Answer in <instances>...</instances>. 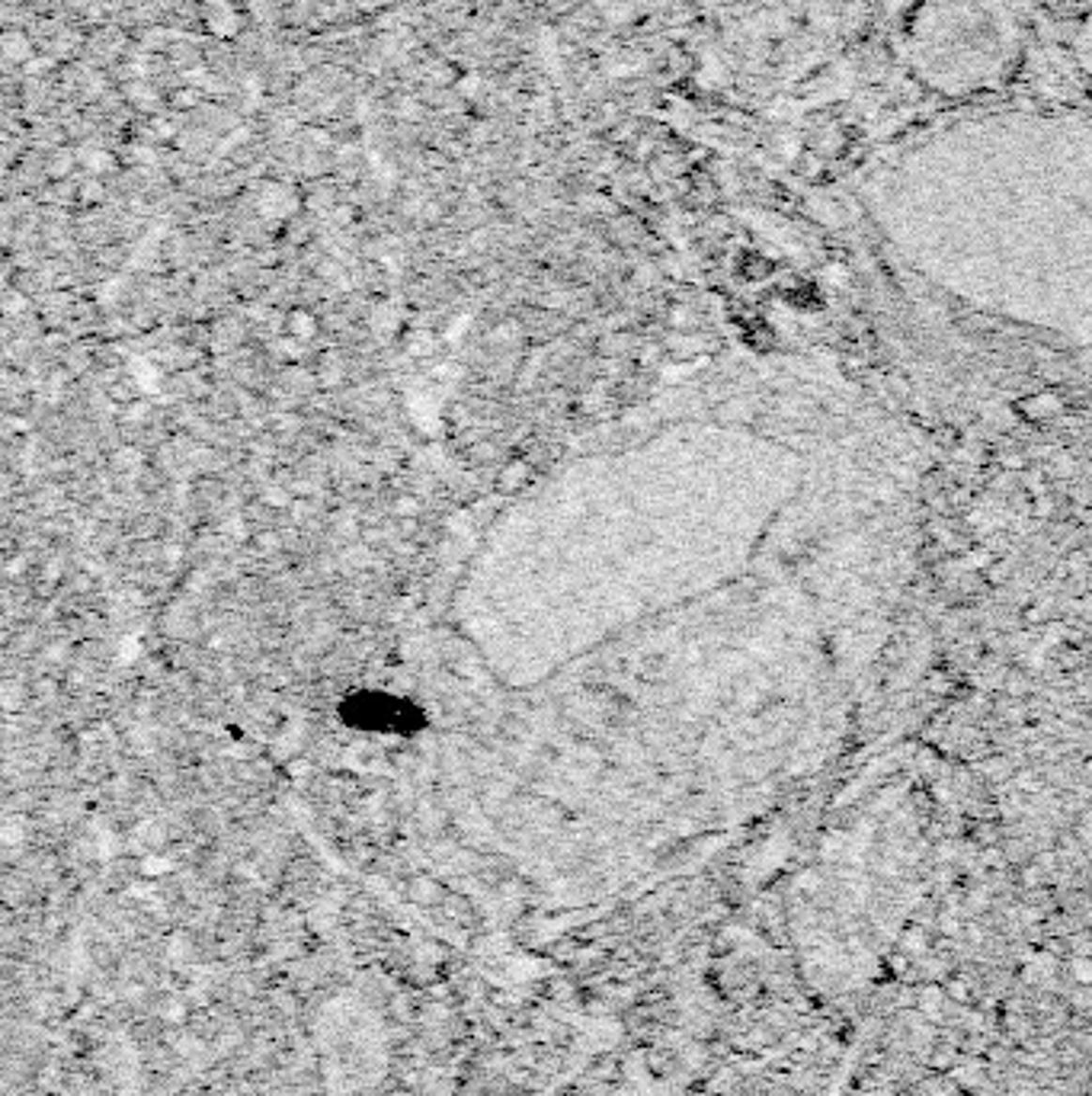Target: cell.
Instances as JSON below:
<instances>
[{"label":"cell","mask_w":1092,"mask_h":1096,"mask_svg":"<svg viewBox=\"0 0 1092 1096\" xmlns=\"http://www.w3.org/2000/svg\"><path fill=\"white\" fill-rule=\"evenodd\" d=\"M1080 55H1083V61H1086V68L1092 74V23H1089L1086 33H1083V39H1080Z\"/></svg>","instance_id":"8"},{"label":"cell","mask_w":1092,"mask_h":1096,"mask_svg":"<svg viewBox=\"0 0 1092 1096\" xmlns=\"http://www.w3.org/2000/svg\"><path fill=\"white\" fill-rule=\"evenodd\" d=\"M397 116H404V119H417L420 116L417 100H401V103H397Z\"/></svg>","instance_id":"10"},{"label":"cell","mask_w":1092,"mask_h":1096,"mask_svg":"<svg viewBox=\"0 0 1092 1096\" xmlns=\"http://www.w3.org/2000/svg\"><path fill=\"white\" fill-rule=\"evenodd\" d=\"M52 61L49 58H38V61H26V74H38V71H45V68H49Z\"/></svg>","instance_id":"12"},{"label":"cell","mask_w":1092,"mask_h":1096,"mask_svg":"<svg viewBox=\"0 0 1092 1096\" xmlns=\"http://www.w3.org/2000/svg\"><path fill=\"white\" fill-rule=\"evenodd\" d=\"M129 97H131V103L142 106V110H151V106L158 103V93H154L151 87H145V84H131Z\"/></svg>","instance_id":"7"},{"label":"cell","mask_w":1092,"mask_h":1096,"mask_svg":"<svg viewBox=\"0 0 1092 1096\" xmlns=\"http://www.w3.org/2000/svg\"><path fill=\"white\" fill-rule=\"evenodd\" d=\"M154 126H158V129H154V131H158V135H161V138H170V135H174V131H177L174 126H170V122H167V119H158V122H154Z\"/></svg>","instance_id":"13"},{"label":"cell","mask_w":1092,"mask_h":1096,"mask_svg":"<svg viewBox=\"0 0 1092 1096\" xmlns=\"http://www.w3.org/2000/svg\"><path fill=\"white\" fill-rule=\"evenodd\" d=\"M478 87H481V77L478 74H465L462 81H458V93H462V97H474Z\"/></svg>","instance_id":"9"},{"label":"cell","mask_w":1092,"mask_h":1096,"mask_svg":"<svg viewBox=\"0 0 1092 1096\" xmlns=\"http://www.w3.org/2000/svg\"><path fill=\"white\" fill-rule=\"evenodd\" d=\"M4 52H7V58H10V61H23V65H26L29 55H33V45H29V39L23 33H7L4 36Z\"/></svg>","instance_id":"5"},{"label":"cell","mask_w":1092,"mask_h":1096,"mask_svg":"<svg viewBox=\"0 0 1092 1096\" xmlns=\"http://www.w3.org/2000/svg\"><path fill=\"white\" fill-rule=\"evenodd\" d=\"M340 718L356 731H372V734H420L426 728V712L413 699L378 693V689H362L349 693L340 702Z\"/></svg>","instance_id":"2"},{"label":"cell","mask_w":1092,"mask_h":1096,"mask_svg":"<svg viewBox=\"0 0 1092 1096\" xmlns=\"http://www.w3.org/2000/svg\"><path fill=\"white\" fill-rule=\"evenodd\" d=\"M919 68L939 87L990 84L1009 65L1012 29L993 0H932L914 33Z\"/></svg>","instance_id":"1"},{"label":"cell","mask_w":1092,"mask_h":1096,"mask_svg":"<svg viewBox=\"0 0 1092 1096\" xmlns=\"http://www.w3.org/2000/svg\"><path fill=\"white\" fill-rule=\"evenodd\" d=\"M202 13H206V23L215 36L228 39V36L238 33V13H234L231 4H224V0H206V4H202Z\"/></svg>","instance_id":"3"},{"label":"cell","mask_w":1092,"mask_h":1096,"mask_svg":"<svg viewBox=\"0 0 1092 1096\" xmlns=\"http://www.w3.org/2000/svg\"><path fill=\"white\" fill-rule=\"evenodd\" d=\"M84 167L90 170V174H106V170H113V154L109 151H97V147H87V151L81 154Z\"/></svg>","instance_id":"6"},{"label":"cell","mask_w":1092,"mask_h":1096,"mask_svg":"<svg viewBox=\"0 0 1092 1096\" xmlns=\"http://www.w3.org/2000/svg\"><path fill=\"white\" fill-rule=\"evenodd\" d=\"M529 481H532V469H529L526 462H513V465H506V471L500 475V487L503 491H519L522 485H529Z\"/></svg>","instance_id":"4"},{"label":"cell","mask_w":1092,"mask_h":1096,"mask_svg":"<svg viewBox=\"0 0 1092 1096\" xmlns=\"http://www.w3.org/2000/svg\"><path fill=\"white\" fill-rule=\"evenodd\" d=\"M177 106H183V110H190V106H196V90H183V93H177Z\"/></svg>","instance_id":"11"}]
</instances>
